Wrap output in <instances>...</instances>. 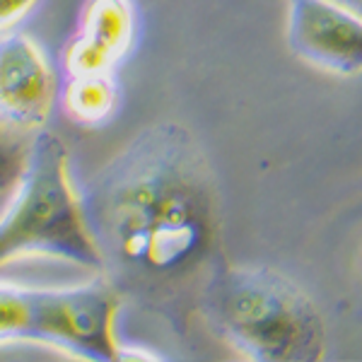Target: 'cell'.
I'll return each mask as SVG.
<instances>
[{
	"mask_svg": "<svg viewBox=\"0 0 362 362\" xmlns=\"http://www.w3.org/2000/svg\"><path fill=\"white\" fill-rule=\"evenodd\" d=\"M198 317L247 360L317 362L324 358L326 324L319 307L276 268L223 261L203 285Z\"/></svg>",
	"mask_w": 362,
	"mask_h": 362,
	"instance_id": "7a4b0ae2",
	"label": "cell"
},
{
	"mask_svg": "<svg viewBox=\"0 0 362 362\" xmlns=\"http://www.w3.org/2000/svg\"><path fill=\"white\" fill-rule=\"evenodd\" d=\"M29 148H32V133H22L0 124V196L20 184L27 167Z\"/></svg>",
	"mask_w": 362,
	"mask_h": 362,
	"instance_id": "30bf717a",
	"label": "cell"
},
{
	"mask_svg": "<svg viewBox=\"0 0 362 362\" xmlns=\"http://www.w3.org/2000/svg\"><path fill=\"white\" fill-rule=\"evenodd\" d=\"M39 0H0V32L20 22Z\"/></svg>",
	"mask_w": 362,
	"mask_h": 362,
	"instance_id": "8fae6325",
	"label": "cell"
},
{
	"mask_svg": "<svg viewBox=\"0 0 362 362\" xmlns=\"http://www.w3.org/2000/svg\"><path fill=\"white\" fill-rule=\"evenodd\" d=\"M119 307V293L104 278L78 288H37L34 343L83 360H119L114 334Z\"/></svg>",
	"mask_w": 362,
	"mask_h": 362,
	"instance_id": "277c9868",
	"label": "cell"
},
{
	"mask_svg": "<svg viewBox=\"0 0 362 362\" xmlns=\"http://www.w3.org/2000/svg\"><path fill=\"white\" fill-rule=\"evenodd\" d=\"M68 169L61 138L37 131L15 198L0 218V266L20 256H54L102 273Z\"/></svg>",
	"mask_w": 362,
	"mask_h": 362,
	"instance_id": "3957f363",
	"label": "cell"
},
{
	"mask_svg": "<svg viewBox=\"0 0 362 362\" xmlns=\"http://www.w3.org/2000/svg\"><path fill=\"white\" fill-rule=\"evenodd\" d=\"M56 102V78L25 34L0 32V124L22 133L42 131Z\"/></svg>",
	"mask_w": 362,
	"mask_h": 362,
	"instance_id": "8992f818",
	"label": "cell"
},
{
	"mask_svg": "<svg viewBox=\"0 0 362 362\" xmlns=\"http://www.w3.org/2000/svg\"><path fill=\"white\" fill-rule=\"evenodd\" d=\"M78 206L121 302L186 334L225 261L218 181L194 133L174 121L143 128L78 191Z\"/></svg>",
	"mask_w": 362,
	"mask_h": 362,
	"instance_id": "6da1fadb",
	"label": "cell"
},
{
	"mask_svg": "<svg viewBox=\"0 0 362 362\" xmlns=\"http://www.w3.org/2000/svg\"><path fill=\"white\" fill-rule=\"evenodd\" d=\"M288 46L326 73L362 75V17L334 0H290Z\"/></svg>",
	"mask_w": 362,
	"mask_h": 362,
	"instance_id": "5b68a950",
	"label": "cell"
},
{
	"mask_svg": "<svg viewBox=\"0 0 362 362\" xmlns=\"http://www.w3.org/2000/svg\"><path fill=\"white\" fill-rule=\"evenodd\" d=\"M334 3L343 5V8L350 10V13H355V15L362 17V0H334Z\"/></svg>",
	"mask_w": 362,
	"mask_h": 362,
	"instance_id": "7c38bea8",
	"label": "cell"
},
{
	"mask_svg": "<svg viewBox=\"0 0 362 362\" xmlns=\"http://www.w3.org/2000/svg\"><path fill=\"white\" fill-rule=\"evenodd\" d=\"M136 44L133 0H85L61 51L63 75L114 73Z\"/></svg>",
	"mask_w": 362,
	"mask_h": 362,
	"instance_id": "52a82bcc",
	"label": "cell"
},
{
	"mask_svg": "<svg viewBox=\"0 0 362 362\" xmlns=\"http://www.w3.org/2000/svg\"><path fill=\"white\" fill-rule=\"evenodd\" d=\"M34 297L37 288L0 285V346L34 343Z\"/></svg>",
	"mask_w": 362,
	"mask_h": 362,
	"instance_id": "9c48e42d",
	"label": "cell"
},
{
	"mask_svg": "<svg viewBox=\"0 0 362 362\" xmlns=\"http://www.w3.org/2000/svg\"><path fill=\"white\" fill-rule=\"evenodd\" d=\"M56 97L70 121L80 126H102L119 107V83L114 73L63 75Z\"/></svg>",
	"mask_w": 362,
	"mask_h": 362,
	"instance_id": "ba28073f",
	"label": "cell"
}]
</instances>
